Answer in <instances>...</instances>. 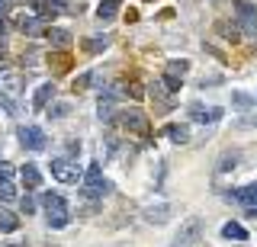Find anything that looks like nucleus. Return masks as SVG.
Instances as JSON below:
<instances>
[{
    "label": "nucleus",
    "mask_w": 257,
    "mask_h": 247,
    "mask_svg": "<svg viewBox=\"0 0 257 247\" xmlns=\"http://www.w3.org/2000/svg\"><path fill=\"white\" fill-rule=\"evenodd\" d=\"M231 106H235V109H254L257 103H254V97H247V93L235 90V93H231Z\"/></svg>",
    "instance_id": "nucleus-24"
},
{
    "label": "nucleus",
    "mask_w": 257,
    "mask_h": 247,
    "mask_svg": "<svg viewBox=\"0 0 257 247\" xmlns=\"http://www.w3.org/2000/svg\"><path fill=\"white\" fill-rule=\"evenodd\" d=\"M235 129H254V132H257V116H244V119H238Z\"/></svg>",
    "instance_id": "nucleus-28"
},
{
    "label": "nucleus",
    "mask_w": 257,
    "mask_h": 247,
    "mask_svg": "<svg viewBox=\"0 0 257 247\" xmlns=\"http://www.w3.org/2000/svg\"><path fill=\"white\" fill-rule=\"evenodd\" d=\"M84 186H80V193L87 199H100V196H109L112 193V183L100 173V164H90V170H87V177L80 180Z\"/></svg>",
    "instance_id": "nucleus-2"
},
{
    "label": "nucleus",
    "mask_w": 257,
    "mask_h": 247,
    "mask_svg": "<svg viewBox=\"0 0 257 247\" xmlns=\"http://www.w3.org/2000/svg\"><path fill=\"white\" fill-rule=\"evenodd\" d=\"M0 29H4V17H0Z\"/></svg>",
    "instance_id": "nucleus-34"
},
{
    "label": "nucleus",
    "mask_w": 257,
    "mask_h": 247,
    "mask_svg": "<svg viewBox=\"0 0 257 247\" xmlns=\"http://www.w3.org/2000/svg\"><path fill=\"white\" fill-rule=\"evenodd\" d=\"M235 167H238V154H235V151H225L222 161L215 164V170H219V173H228V170H235Z\"/></svg>",
    "instance_id": "nucleus-22"
},
{
    "label": "nucleus",
    "mask_w": 257,
    "mask_h": 247,
    "mask_svg": "<svg viewBox=\"0 0 257 247\" xmlns=\"http://www.w3.org/2000/svg\"><path fill=\"white\" fill-rule=\"evenodd\" d=\"M244 212H247V218H257V205H247Z\"/></svg>",
    "instance_id": "nucleus-32"
},
{
    "label": "nucleus",
    "mask_w": 257,
    "mask_h": 247,
    "mask_svg": "<svg viewBox=\"0 0 257 247\" xmlns=\"http://www.w3.org/2000/svg\"><path fill=\"white\" fill-rule=\"evenodd\" d=\"M238 20L247 33H257V7L251 0H238Z\"/></svg>",
    "instance_id": "nucleus-9"
},
{
    "label": "nucleus",
    "mask_w": 257,
    "mask_h": 247,
    "mask_svg": "<svg viewBox=\"0 0 257 247\" xmlns=\"http://www.w3.org/2000/svg\"><path fill=\"white\" fill-rule=\"evenodd\" d=\"M231 199H235L238 205H257V183H247V186H241L231 193Z\"/></svg>",
    "instance_id": "nucleus-11"
},
{
    "label": "nucleus",
    "mask_w": 257,
    "mask_h": 247,
    "mask_svg": "<svg viewBox=\"0 0 257 247\" xmlns=\"http://www.w3.org/2000/svg\"><path fill=\"white\" fill-rule=\"evenodd\" d=\"M119 125L128 132H135V135H148V119H145L139 109H125L122 116H119Z\"/></svg>",
    "instance_id": "nucleus-6"
},
{
    "label": "nucleus",
    "mask_w": 257,
    "mask_h": 247,
    "mask_svg": "<svg viewBox=\"0 0 257 247\" xmlns=\"http://www.w3.org/2000/svg\"><path fill=\"white\" fill-rule=\"evenodd\" d=\"M36 4H45V7H48V4H55V7H61V4H68V0H36Z\"/></svg>",
    "instance_id": "nucleus-31"
},
{
    "label": "nucleus",
    "mask_w": 257,
    "mask_h": 247,
    "mask_svg": "<svg viewBox=\"0 0 257 247\" xmlns=\"http://www.w3.org/2000/svg\"><path fill=\"white\" fill-rule=\"evenodd\" d=\"M68 113H71L68 103H55V106H48V119H64Z\"/></svg>",
    "instance_id": "nucleus-26"
},
{
    "label": "nucleus",
    "mask_w": 257,
    "mask_h": 247,
    "mask_svg": "<svg viewBox=\"0 0 257 247\" xmlns=\"http://www.w3.org/2000/svg\"><path fill=\"white\" fill-rule=\"evenodd\" d=\"M100 119H103V122H109V119H112V100L109 97L100 100Z\"/></svg>",
    "instance_id": "nucleus-27"
},
{
    "label": "nucleus",
    "mask_w": 257,
    "mask_h": 247,
    "mask_svg": "<svg viewBox=\"0 0 257 247\" xmlns=\"http://www.w3.org/2000/svg\"><path fill=\"white\" fill-rule=\"evenodd\" d=\"M16 26H20L26 36H39V33H42V20H39V17H26V13L16 17Z\"/></svg>",
    "instance_id": "nucleus-12"
},
{
    "label": "nucleus",
    "mask_w": 257,
    "mask_h": 247,
    "mask_svg": "<svg viewBox=\"0 0 257 247\" xmlns=\"http://www.w3.org/2000/svg\"><path fill=\"white\" fill-rule=\"evenodd\" d=\"M128 93H132V97H135V100H139V97H142V93H145V90H142V87H139V84H132V87H128Z\"/></svg>",
    "instance_id": "nucleus-30"
},
{
    "label": "nucleus",
    "mask_w": 257,
    "mask_h": 247,
    "mask_svg": "<svg viewBox=\"0 0 257 247\" xmlns=\"http://www.w3.org/2000/svg\"><path fill=\"white\" fill-rule=\"evenodd\" d=\"M167 138H171L174 145H187V141H190L187 125H167Z\"/></svg>",
    "instance_id": "nucleus-20"
},
{
    "label": "nucleus",
    "mask_w": 257,
    "mask_h": 247,
    "mask_svg": "<svg viewBox=\"0 0 257 247\" xmlns=\"http://www.w3.org/2000/svg\"><path fill=\"white\" fill-rule=\"evenodd\" d=\"M4 58H7V45L0 42V61H4Z\"/></svg>",
    "instance_id": "nucleus-33"
},
{
    "label": "nucleus",
    "mask_w": 257,
    "mask_h": 247,
    "mask_svg": "<svg viewBox=\"0 0 257 247\" xmlns=\"http://www.w3.org/2000/svg\"><path fill=\"white\" fill-rule=\"evenodd\" d=\"M52 177L58 183H68V186H74V183L84 180V177H80V167L74 161H68V157H55V161H52Z\"/></svg>",
    "instance_id": "nucleus-3"
},
{
    "label": "nucleus",
    "mask_w": 257,
    "mask_h": 247,
    "mask_svg": "<svg viewBox=\"0 0 257 247\" xmlns=\"http://www.w3.org/2000/svg\"><path fill=\"white\" fill-rule=\"evenodd\" d=\"M106 45H109V36H96V39H87L84 49L87 55H100V52H106Z\"/></svg>",
    "instance_id": "nucleus-21"
},
{
    "label": "nucleus",
    "mask_w": 257,
    "mask_h": 247,
    "mask_svg": "<svg viewBox=\"0 0 257 247\" xmlns=\"http://www.w3.org/2000/svg\"><path fill=\"white\" fill-rule=\"evenodd\" d=\"M20 93H23V81L16 74L0 77V106H4L7 116H16V113H20Z\"/></svg>",
    "instance_id": "nucleus-1"
},
{
    "label": "nucleus",
    "mask_w": 257,
    "mask_h": 247,
    "mask_svg": "<svg viewBox=\"0 0 257 247\" xmlns=\"http://www.w3.org/2000/svg\"><path fill=\"white\" fill-rule=\"evenodd\" d=\"M20 145L26 151H42L48 145V138H45V132L39 129V125H23L20 129Z\"/></svg>",
    "instance_id": "nucleus-4"
},
{
    "label": "nucleus",
    "mask_w": 257,
    "mask_h": 247,
    "mask_svg": "<svg viewBox=\"0 0 257 247\" xmlns=\"http://www.w3.org/2000/svg\"><path fill=\"white\" fill-rule=\"evenodd\" d=\"M42 205H45V209H61V205H68V202H64L58 193H45L42 196Z\"/></svg>",
    "instance_id": "nucleus-25"
},
{
    "label": "nucleus",
    "mask_w": 257,
    "mask_h": 247,
    "mask_svg": "<svg viewBox=\"0 0 257 247\" xmlns=\"http://www.w3.org/2000/svg\"><path fill=\"white\" fill-rule=\"evenodd\" d=\"M20 228V218L10 209H0V231H16Z\"/></svg>",
    "instance_id": "nucleus-23"
},
{
    "label": "nucleus",
    "mask_w": 257,
    "mask_h": 247,
    "mask_svg": "<svg viewBox=\"0 0 257 247\" xmlns=\"http://www.w3.org/2000/svg\"><path fill=\"white\" fill-rule=\"evenodd\" d=\"M20 209H23V212H26V215H32V212H36V199H32V196H23V202H20Z\"/></svg>",
    "instance_id": "nucleus-29"
},
{
    "label": "nucleus",
    "mask_w": 257,
    "mask_h": 247,
    "mask_svg": "<svg viewBox=\"0 0 257 247\" xmlns=\"http://www.w3.org/2000/svg\"><path fill=\"white\" fill-rule=\"evenodd\" d=\"M68 221H71L68 205H61V209H48V228H64Z\"/></svg>",
    "instance_id": "nucleus-17"
},
{
    "label": "nucleus",
    "mask_w": 257,
    "mask_h": 247,
    "mask_svg": "<svg viewBox=\"0 0 257 247\" xmlns=\"http://www.w3.org/2000/svg\"><path fill=\"white\" fill-rule=\"evenodd\" d=\"M20 177H23V183H26L29 189H36L39 183H42V173H39V167H36V164H23Z\"/></svg>",
    "instance_id": "nucleus-18"
},
{
    "label": "nucleus",
    "mask_w": 257,
    "mask_h": 247,
    "mask_svg": "<svg viewBox=\"0 0 257 247\" xmlns=\"http://www.w3.org/2000/svg\"><path fill=\"white\" fill-rule=\"evenodd\" d=\"M199 231H203V221H199V218H190L187 225L180 228V234L174 237V247H190V244H196V241H199Z\"/></svg>",
    "instance_id": "nucleus-7"
},
{
    "label": "nucleus",
    "mask_w": 257,
    "mask_h": 247,
    "mask_svg": "<svg viewBox=\"0 0 257 247\" xmlns=\"http://www.w3.org/2000/svg\"><path fill=\"white\" fill-rule=\"evenodd\" d=\"M48 42H52L55 49H68V45L74 42V36H71L68 29H58V26H52V29H48Z\"/></svg>",
    "instance_id": "nucleus-15"
},
{
    "label": "nucleus",
    "mask_w": 257,
    "mask_h": 247,
    "mask_svg": "<svg viewBox=\"0 0 257 247\" xmlns=\"http://www.w3.org/2000/svg\"><path fill=\"white\" fill-rule=\"evenodd\" d=\"M13 196H16V186H13L10 173H0V205H4V202H10Z\"/></svg>",
    "instance_id": "nucleus-19"
},
{
    "label": "nucleus",
    "mask_w": 257,
    "mask_h": 247,
    "mask_svg": "<svg viewBox=\"0 0 257 247\" xmlns=\"http://www.w3.org/2000/svg\"><path fill=\"white\" fill-rule=\"evenodd\" d=\"M222 237H228V241H247V231H244V225H238V221H225Z\"/></svg>",
    "instance_id": "nucleus-16"
},
{
    "label": "nucleus",
    "mask_w": 257,
    "mask_h": 247,
    "mask_svg": "<svg viewBox=\"0 0 257 247\" xmlns=\"http://www.w3.org/2000/svg\"><path fill=\"white\" fill-rule=\"evenodd\" d=\"M52 97H55V84L48 81V84H42V87L36 90V97H32V109H45Z\"/></svg>",
    "instance_id": "nucleus-13"
},
{
    "label": "nucleus",
    "mask_w": 257,
    "mask_h": 247,
    "mask_svg": "<svg viewBox=\"0 0 257 247\" xmlns=\"http://www.w3.org/2000/svg\"><path fill=\"white\" fill-rule=\"evenodd\" d=\"M171 205H148V209H145V221H151V225H164V221H171Z\"/></svg>",
    "instance_id": "nucleus-10"
},
{
    "label": "nucleus",
    "mask_w": 257,
    "mask_h": 247,
    "mask_svg": "<svg viewBox=\"0 0 257 247\" xmlns=\"http://www.w3.org/2000/svg\"><path fill=\"white\" fill-rule=\"evenodd\" d=\"M187 68H190L187 61H171V65L164 68V77H161V81H164V87L171 93H177L183 87V74H187Z\"/></svg>",
    "instance_id": "nucleus-5"
},
{
    "label": "nucleus",
    "mask_w": 257,
    "mask_h": 247,
    "mask_svg": "<svg viewBox=\"0 0 257 247\" xmlns=\"http://www.w3.org/2000/svg\"><path fill=\"white\" fill-rule=\"evenodd\" d=\"M190 116L196 119V122H203V125H212V122H219V119H222V106H199V103H193Z\"/></svg>",
    "instance_id": "nucleus-8"
},
{
    "label": "nucleus",
    "mask_w": 257,
    "mask_h": 247,
    "mask_svg": "<svg viewBox=\"0 0 257 247\" xmlns=\"http://www.w3.org/2000/svg\"><path fill=\"white\" fill-rule=\"evenodd\" d=\"M119 7H122V0H103V4L96 7V17H100L103 23H109V20L119 17Z\"/></svg>",
    "instance_id": "nucleus-14"
}]
</instances>
